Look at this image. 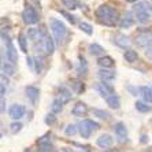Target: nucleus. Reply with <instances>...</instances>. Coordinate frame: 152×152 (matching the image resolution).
<instances>
[{"label":"nucleus","mask_w":152,"mask_h":152,"mask_svg":"<svg viewBox=\"0 0 152 152\" xmlns=\"http://www.w3.org/2000/svg\"><path fill=\"white\" fill-rule=\"evenodd\" d=\"M95 17L100 25L108 26V28H115L121 22L118 10L113 6H108V4H102V6L96 8Z\"/></svg>","instance_id":"f257e3e1"},{"label":"nucleus","mask_w":152,"mask_h":152,"mask_svg":"<svg viewBox=\"0 0 152 152\" xmlns=\"http://www.w3.org/2000/svg\"><path fill=\"white\" fill-rule=\"evenodd\" d=\"M133 14H134L136 21L138 23H141V25H147L152 19L151 11H149L148 4L145 3V1H140V3L136 4L134 7H133Z\"/></svg>","instance_id":"f03ea898"},{"label":"nucleus","mask_w":152,"mask_h":152,"mask_svg":"<svg viewBox=\"0 0 152 152\" xmlns=\"http://www.w3.org/2000/svg\"><path fill=\"white\" fill-rule=\"evenodd\" d=\"M50 26L51 30L53 33V40L56 41V44H62L66 37V33H67V29H66V25H64L62 21L56 19V18H51L50 21Z\"/></svg>","instance_id":"7ed1b4c3"},{"label":"nucleus","mask_w":152,"mask_h":152,"mask_svg":"<svg viewBox=\"0 0 152 152\" xmlns=\"http://www.w3.org/2000/svg\"><path fill=\"white\" fill-rule=\"evenodd\" d=\"M134 44L140 48H148L149 45H152V32L147 29L138 30L134 36Z\"/></svg>","instance_id":"20e7f679"},{"label":"nucleus","mask_w":152,"mask_h":152,"mask_svg":"<svg viewBox=\"0 0 152 152\" xmlns=\"http://www.w3.org/2000/svg\"><path fill=\"white\" fill-rule=\"evenodd\" d=\"M22 19H23V22L26 25H36V23H39L40 21L39 14H37V11H36V8L33 7L32 4L29 3L25 4V8L22 11Z\"/></svg>","instance_id":"39448f33"},{"label":"nucleus","mask_w":152,"mask_h":152,"mask_svg":"<svg viewBox=\"0 0 152 152\" xmlns=\"http://www.w3.org/2000/svg\"><path fill=\"white\" fill-rule=\"evenodd\" d=\"M114 132H115V136H117V141L124 144V142L127 141V129L126 125L124 122H118L114 126Z\"/></svg>","instance_id":"423d86ee"},{"label":"nucleus","mask_w":152,"mask_h":152,"mask_svg":"<svg viewBox=\"0 0 152 152\" xmlns=\"http://www.w3.org/2000/svg\"><path fill=\"white\" fill-rule=\"evenodd\" d=\"M96 91L99 92V95L102 96V97H106V99H108L111 95H114V88L113 85L108 84V82H97L96 84Z\"/></svg>","instance_id":"0eeeda50"},{"label":"nucleus","mask_w":152,"mask_h":152,"mask_svg":"<svg viewBox=\"0 0 152 152\" xmlns=\"http://www.w3.org/2000/svg\"><path fill=\"white\" fill-rule=\"evenodd\" d=\"M26 36H28V39L30 40V41L37 42V41H42V40H44V37L47 36V33L44 32L42 29L30 28V29H28V33H26Z\"/></svg>","instance_id":"6e6552de"},{"label":"nucleus","mask_w":152,"mask_h":152,"mask_svg":"<svg viewBox=\"0 0 152 152\" xmlns=\"http://www.w3.org/2000/svg\"><path fill=\"white\" fill-rule=\"evenodd\" d=\"M25 113H26V108H25V106H22V104H12V106L10 107V110H8L10 117L14 121H19L21 118H23Z\"/></svg>","instance_id":"1a4fd4ad"},{"label":"nucleus","mask_w":152,"mask_h":152,"mask_svg":"<svg viewBox=\"0 0 152 152\" xmlns=\"http://www.w3.org/2000/svg\"><path fill=\"white\" fill-rule=\"evenodd\" d=\"M113 41L115 45L121 47V48H124V50H126V48L130 47V40H129V37H127L126 34H124V33H115V34L113 36Z\"/></svg>","instance_id":"9d476101"},{"label":"nucleus","mask_w":152,"mask_h":152,"mask_svg":"<svg viewBox=\"0 0 152 152\" xmlns=\"http://www.w3.org/2000/svg\"><path fill=\"white\" fill-rule=\"evenodd\" d=\"M41 47H42V51L45 55H52L55 52V40L51 37V36L47 34L44 37V40L41 41Z\"/></svg>","instance_id":"9b49d317"},{"label":"nucleus","mask_w":152,"mask_h":152,"mask_svg":"<svg viewBox=\"0 0 152 152\" xmlns=\"http://www.w3.org/2000/svg\"><path fill=\"white\" fill-rule=\"evenodd\" d=\"M71 97H73V93H71V91L69 88H66V86H60V88L58 89V97L56 99L59 100L63 106L70 102Z\"/></svg>","instance_id":"f8f14e48"},{"label":"nucleus","mask_w":152,"mask_h":152,"mask_svg":"<svg viewBox=\"0 0 152 152\" xmlns=\"http://www.w3.org/2000/svg\"><path fill=\"white\" fill-rule=\"evenodd\" d=\"M96 144L99 145L100 148L103 149H107V148H110L111 145L114 144V138L111 134H108V133H104V134H102L97 140H96Z\"/></svg>","instance_id":"ddd939ff"},{"label":"nucleus","mask_w":152,"mask_h":152,"mask_svg":"<svg viewBox=\"0 0 152 152\" xmlns=\"http://www.w3.org/2000/svg\"><path fill=\"white\" fill-rule=\"evenodd\" d=\"M88 111H89V108L84 102H78V103H75V106L73 107L71 114H73L74 117H85Z\"/></svg>","instance_id":"4468645a"},{"label":"nucleus","mask_w":152,"mask_h":152,"mask_svg":"<svg viewBox=\"0 0 152 152\" xmlns=\"http://www.w3.org/2000/svg\"><path fill=\"white\" fill-rule=\"evenodd\" d=\"M70 86H71V91L75 92L77 95H81V93L85 91V84L82 80H80V78H71Z\"/></svg>","instance_id":"2eb2a0df"},{"label":"nucleus","mask_w":152,"mask_h":152,"mask_svg":"<svg viewBox=\"0 0 152 152\" xmlns=\"http://www.w3.org/2000/svg\"><path fill=\"white\" fill-rule=\"evenodd\" d=\"M97 75L102 80V82H108V81H113L115 78V71L108 70V69H100L97 71Z\"/></svg>","instance_id":"dca6fc26"},{"label":"nucleus","mask_w":152,"mask_h":152,"mask_svg":"<svg viewBox=\"0 0 152 152\" xmlns=\"http://www.w3.org/2000/svg\"><path fill=\"white\" fill-rule=\"evenodd\" d=\"M7 59L8 62H11L12 64H15L18 62V53H17V48H15V45L12 44V41L8 42L7 44Z\"/></svg>","instance_id":"f3484780"},{"label":"nucleus","mask_w":152,"mask_h":152,"mask_svg":"<svg viewBox=\"0 0 152 152\" xmlns=\"http://www.w3.org/2000/svg\"><path fill=\"white\" fill-rule=\"evenodd\" d=\"M134 22H136V18H133L132 12H127L124 18H121L119 26L122 29H129V28H132V26L134 25Z\"/></svg>","instance_id":"a211bd4d"},{"label":"nucleus","mask_w":152,"mask_h":152,"mask_svg":"<svg viewBox=\"0 0 152 152\" xmlns=\"http://www.w3.org/2000/svg\"><path fill=\"white\" fill-rule=\"evenodd\" d=\"M140 95H141L142 100H144L147 104L148 103H152V86H147V85H144V86H140Z\"/></svg>","instance_id":"6ab92c4d"},{"label":"nucleus","mask_w":152,"mask_h":152,"mask_svg":"<svg viewBox=\"0 0 152 152\" xmlns=\"http://www.w3.org/2000/svg\"><path fill=\"white\" fill-rule=\"evenodd\" d=\"M114 63H115V60H114L111 56H108V55L97 58V64H99L102 69H111L114 66Z\"/></svg>","instance_id":"aec40b11"},{"label":"nucleus","mask_w":152,"mask_h":152,"mask_svg":"<svg viewBox=\"0 0 152 152\" xmlns=\"http://www.w3.org/2000/svg\"><path fill=\"white\" fill-rule=\"evenodd\" d=\"M88 51L93 56H99V58L104 56V48L102 45H99V44H96V42H93V44H91L88 47Z\"/></svg>","instance_id":"412c9836"},{"label":"nucleus","mask_w":152,"mask_h":152,"mask_svg":"<svg viewBox=\"0 0 152 152\" xmlns=\"http://www.w3.org/2000/svg\"><path fill=\"white\" fill-rule=\"evenodd\" d=\"M26 95H28V97L30 99V102L32 103H36L37 102V99H39V96H40V91L39 88H36V86H26Z\"/></svg>","instance_id":"4be33fe9"},{"label":"nucleus","mask_w":152,"mask_h":152,"mask_svg":"<svg viewBox=\"0 0 152 152\" xmlns=\"http://www.w3.org/2000/svg\"><path fill=\"white\" fill-rule=\"evenodd\" d=\"M106 102H107V104H108V107L110 108H113V110H118L121 107V99H119V96L118 95H111L108 99H106Z\"/></svg>","instance_id":"5701e85b"},{"label":"nucleus","mask_w":152,"mask_h":152,"mask_svg":"<svg viewBox=\"0 0 152 152\" xmlns=\"http://www.w3.org/2000/svg\"><path fill=\"white\" fill-rule=\"evenodd\" d=\"M88 71V64H86V60L84 56H78V66H77V73L80 75H85Z\"/></svg>","instance_id":"b1692460"},{"label":"nucleus","mask_w":152,"mask_h":152,"mask_svg":"<svg viewBox=\"0 0 152 152\" xmlns=\"http://www.w3.org/2000/svg\"><path fill=\"white\" fill-rule=\"evenodd\" d=\"M18 44H19V48H21L22 52L28 53V36L25 33H19V36H18Z\"/></svg>","instance_id":"393cba45"},{"label":"nucleus","mask_w":152,"mask_h":152,"mask_svg":"<svg viewBox=\"0 0 152 152\" xmlns=\"http://www.w3.org/2000/svg\"><path fill=\"white\" fill-rule=\"evenodd\" d=\"M124 58L126 59V62H129V63H134V62H137V59H138V52L134 50H127V51H125Z\"/></svg>","instance_id":"a878e982"},{"label":"nucleus","mask_w":152,"mask_h":152,"mask_svg":"<svg viewBox=\"0 0 152 152\" xmlns=\"http://www.w3.org/2000/svg\"><path fill=\"white\" fill-rule=\"evenodd\" d=\"M92 114L95 115V117L100 118V119H103V121H108L111 118V114L108 113V111L100 110V108H95V110H92Z\"/></svg>","instance_id":"bb28decb"},{"label":"nucleus","mask_w":152,"mask_h":152,"mask_svg":"<svg viewBox=\"0 0 152 152\" xmlns=\"http://www.w3.org/2000/svg\"><path fill=\"white\" fill-rule=\"evenodd\" d=\"M78 132H80V134L82 136V138H89L91 137V134H92V130H91V129L84 124V121L78 125Z\"/></svg>","instance_id":"cd10ccee"},{"label":"nucleus","mask_w":152,"mask_h":152,"mask_svg":"<svg viewBox=\"0 0 152 152\" xmlns=\"http://www.w3.org/2000/svg\"><path fill=\"white\" fill-rule=\"evenodd\" d=\"M62 3L67 10H77L80 7V1L78 0H62Z\"/></svg>","instance_id":"c85d7f7f"},{"label":"nucleus","mask_w":152,"mask_h":152,"mask_svg":"<svg viewBox=\"0 0 152 152\" xmlns=\"http://www.w3.org/2000/svg\"><path fill=\"white\" fill-rule=\"evenodd\" d=\"M1 69H3V74H7V75H10V77L15 74V67L12 63H3Z\"/></svg>","instance_id":"c756f323"},{"label":"nucleus","mask_w":152,"mask_h":152,"mask_svg":"<svg viewBox=\"0 0 152 152\" xmlns=\"http://www.w3.org/2000/svg\"><path fill=\"white\" fill-rule=\"evenodd\" d=\"M134 106H136V110L140 111V113H148V111H151V107L145 102H136Z\"/></svg>","instance_id":"7c9ffc66"},{"label":"nucleus","mask_w":152,"mask_h":152,"mask_svg":"<svg viewBox=\"0 0 152 152\" xmlns=\"http://www.w3.org/2000/svg\"><path fill=\"white\" fill-rule=\"evenodd\" d=\"M62 110H63V104H62L58 99H55L52 102V104H51V111H52L53 114H59Z\"/></svg>","instance_id":"2f4dec72"},{"label":"nucleus","mask_w":152,"mask_h":152,"mask_svg":"<svg viewBox=\"0 0 152 152\" xmlns=\"http://www.w3.org/2000/svg\"><path fill=\"white\" fill-rule=\"evenodd\" d=\"M80 29H81L84 33H86L88 36L93 34V28L91 23H88V22H81V23H80Z\"/></svg>","instance_id":"473e14b6"},{"label":"nucleus","mask_w":152,"mask_h":152,"mask_svg":"<svg viewBox=\"0 0 152 152\" xmlns=\"http://www.w3.org/2000/svg\"><path fill=\"white\" fill-rule=\"evenodd\" d=\"M39 151L40 152H56V149H55V147L51 142H45V144L39 145Z\"/></svg>","instance_id":"72a5a7b5"},{"label":"nucleus","mask_w":152,"mask_h":152,"mask_svg":"<svg viewBox=\"0 0 152 152\" xmlns=\"http://www.w3.org/2000/svg\"><path fill=\"white\" fill-rule=\"evenodd\" d=\"M77 132H78L77 125L70 124V125H67V126H66V129H64V134L69 136V137H71V136H74Z\"/></svg>","instance_id":"f704fd0d"},{"label":"nucleus","mask_w":152,"mask_h":152,"mask_svg":"<svg viewBox=\"0 0 152 152\" xmlns=\"http://www.w3.org/2000/svg\"><path fill=\"white\" fill-rule=\"evenodd\" d=\"M84 124L86 125V126H88L92 132H95V130H97V129H100V125L97 124V122H95V121H92V119H85Z\"/></svg>","instance_id":"c9c22d12"},{"label":"nucleus","mask_w":152,"mask_h":152,"mask_svg":"<svg viewBox=\"0 0 152 152\" xmlns=\"http://www.w3.org/2000/svg\"><path fill=\"white\" fill-rule=\"evenodd\" d=\"M21 129H22V124L19 122V121H14L10 126L11 133H18V132H21Z\"/></svg>","instance_id":"e433bc0d"},{"label":"nucleus","mask_w":152,"mask_h":152,"mask_svg":"<svg viewBox=\"0 0 152 152\" xmlns=\"http://www.w3.org/2000/svg\"><path fill=\"white\" fill-rule=\"evenodd\" d=\"M59 12H60V14H62V15H63V17H64V18H66V19H67V21H69V22H70L71 25H74L75 22H77V21H75V17H74V15H71V14H69L67 11H64V10H59Z\"/></svg>","instance_id":"4c0bfd02"},{"label":"nucleus","mask_w":152,"mask_h":152,"mask_svg":"<svg viewBox=\"0 0 152 152\" xmlns=\"http://www.w3.org/2000/svg\"><path fill=\"white\" fill-rule=\"evenodd\" d=\"M56 121H58V118L55 117V114H53V113L48 114V115L45 117V124H47V125H50V126H52V125L56 124Z\"/></svg>","instance_id":"58836bf2"},{"label":"nucleus","mask_w":152,"mask_h":152,"mask_svg":"<svg viewBox=\"0 0 152 152\" xmlns=\"http://www.w3.org/2000/svg\"><path fill=\"white\" fill-rule=\"evenodd\" d=\"M34 62H36V71L40 74V73L42 71V67H44V64H42V58L36 56L34 58Z\"/></svg>","instance_id":"ea45409f"},{"label":"nucleus","mask_w":152,"mask_h":152,"mask_svg":"<svg viewBox=\"0 0 152 152\" xmlns=\"http://www.w3.org/2000/svg\"><path fill=\"white\" fill-rule=\"evenodd\" d=\"M145 56L152 60V45H149L148 48H147V51H145Z\"/></svg>","instance_id":"a19ab883"},{"label":"nucleus","mask_w":152,"mask_h":152,"mask_svg":"<svg viewBox=\"0 0 152 152\" xmlns=\"http://www.w3.org/2000/svg\"><path fill=\"white\" fill-rule=\"evenodd\" d=\"M127 89H129V91L133 93V96H137V89H134L133 86H127Z\"/></svg>","instance_id":"79ce46f5"},{"label":"nucleus","mask_w":152,"mask_h":152,"mask_svg":"<svg viewBox=\"0 0 152 152\" xmlns=\"http://www.w3.org/2000/svg\"><path fill=\"white\" fill-rule=\"evenodd\" d=\"M4 110H6V100L4 97H1V113H4Z\"/></svg>","instance_id":"37998d69"},{"label":"nucleus","mask_w":152,"mask_h":152,"mask_svg":"<svg viewBox=\"0 0 152 152\" xmlns=\"http://www.w3.org/2000/svg\"><path fill=\"white\" fill-rule=\"evenodd\" d=\"M26 62H28L29 64V67H33V59L30 56H28V59H26Z\"/></svg>","instance_id":"c03bdc74"},{"label":"nucleus","mask_w":152,"mask_h":152,"mask_svg":"<svg viewBox=\"0 0 152 152\" xmlns=\"http://www.w3.org/2000/svg\"><path fill=\"white\" fill-rule=\"evenodd\" d=\"M59 152H73V149H71V148H67V147H64V148H60Z\"/></svg>","instance_id":"a18cd8bd"},{"label":"nucleus","mask_w":152,"mask_h":152,"mask_svg":"<svg viewBox=\"0 0 152 152\" xmlns=\"http://www.w3.org/2000/svg\"><path fill=\"white\" fill-rule=\"evenodd\" d=\"M0 93H1V97H4V93H6V86H4V84H1V89H0Z\"/></svg>","instance_id":"49530a36"},{"label":"nucleus","mask_w":152,"mask_h":152,"mask_svg":"<svg viewBox=\"0 0 152 152\" xmlns=\"http://www.w3.org/2000/svg\"><path fill=\"white\" fill-rule=\"evenodd\" d=\"M147 141V134H142L141 136V142H145Z\"/></svg>","instance_id":"de8ad7c7"},{"label":"nucleus","mask_w":152,"mask_h":152,"mask_svg":"<svg viewBox=\"0 0 152 152\" xmlns=\"http://www.w3.org/2000/svg\"><path fill=\"white\" fill-rule=\"evenodd\" d=\"M127 3H136V1H138V0H126Z\"/></svg>","instance_id":"09e8293b"},{"label":"nucleus","mask_w":152,"mask_h":152,"mask_svg":"<svg viewBox=\"0 0 152 152\" xmlns=\"http://www.w3.org/2000/svg\"><path fill=\"white\" fill-rule=\"evenodd\" d=\"M107 152H121V151H118V149H110V151H107Z\"/></svg>","instance_id":"8fccbe9b"},{"label":"nucleus","mask_w":152,"mask_h":152,"mask_svg":"<svg viewBox=\"0 0 152 152\" xmlns=\"http://www.w3.org/2000/svg\"><path fill=\"white\" fill-rule=\"evenodd\" d=\"M25 152H33L32 149H25Z\"/></svg>","instance_id":"3c124183"},{"label":"nucleus","mask_w":152,"mask_h":152,"mask_svg":"<svg viewBox=\"0 0 152 152\" xmlns=\"http://www.w3.org/2000/svg\"><path fill=\"white\" fill-rule=\"evenodd\" d=\"M148 152H152V147H149L148 148Z\"/></svg>","instance_id":"603ef678"},{"label":"nucleus","mask_w":152,"mask_h":152,"mask_svg":"<svg viewBox=\"0 0 152 152\" xmlns=\"http://www.w3.org/2000/svg\"><path fill=\"white\" fill-rule=\"evenodd\" d=\"M151 1H152V0H151Z\"/></svg>","instance_id":"864d4df0"}]
</instances>
